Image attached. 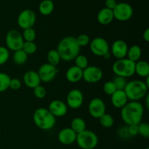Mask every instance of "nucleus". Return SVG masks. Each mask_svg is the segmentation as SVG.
Listing matches in <instances>:
<instances>
[{
	"instance_id": "nucleus-1",
	"label": "nucleus",
	"mask_w": 149,
	"mask_h": 149,
	"mask_svg": "<svg viewBox=\"0 0 149 149\" xmlns=\"http://www.w3.org/2000/svg\"><path fill=\"white\" fill-rule=\"evenodd\" d=\"M144 108L138 101H130L121 109V117L127 125H138L142 122Z\"/></svg>"
},
{
	"instance_id": "nucleus-2",
	"label": "nucleus",
	"mask_w": 149,
	"mask_h": 149,
	"mask_svg": "<svg viewBox=\"0 0 149 149\" xmlns=\"http://www.w3.org/2000/svg\"><path fill=\"white\" fill-rule=\"evenodd\" d=\"M80 48L76 37L68 36L60 41L56 50L61 56V60L71 61L79 54Z\"/></svg>"
},
{
	"instance_id": "nucleus-3",
	"label": "nucleus",
	"mask_w": 149,
	"mask_h": 149,
	"mask_svg": "<svg viewBox=\"0 0 149 149\" xmlns=\"http://www.w3.org/2000/svg\"><path fill=\"white\" fill-rule=\"evenodd\" d=\"M33 121L38 128L45 131L52 129L56 124V118L45 108H39L33 112Z\"/></svg>"
},
{
	"instance_id": "nucleus-4",
	"label": "nucleus",
	"mask_w": 149,
	"mask_h": 149,
	"mask_svg": "<svg viewBox=\"0 0 149 149\" xmlns=\"http://www.w3.org/2000/svg\"><path fill=\"white\" fill-rule=\"evenodd\" d=\"M124 91L128 100L139 101L148 94V88L144 81L133 80L127 83Z\"/></svg>"
},
{
	"instance_id": "nucleus-5",
	"label": "nucleus",
	"mask_w": 149,
	"mask_h": 149,
	"mask_svg": "<svg viewBox=\"0 0 149 149\" xmlns=\"http://www.w3.org/2000/svg\"><path fill=\"white\" fill-rule=\"evenodd\" d=\"M135 62L127 58L117 59L112 65V70L116 75L121 77H130L135 74Z\"/></svg>"
},
{
	"instance_id": "nucleus-6",
	"label": "nucleus",
	"mask_w": 149,
	"mask_h": 149,
	"mask_svg": "<svg viewBox=\"0 0 149 149\" xmlns=\"http://www.w3.org/2000/svg\"><path fill=\"white\" fill-rule=\"evenodd\" d=\"M76 143L81 149H95L98 144V137L94 131L85 129L77 134Z\"/></svg>"
},
{
	"instance_id": "nucleus-7",
	"label": "nucleus",
	"mask_w": 149,
	"mask_h": 149,
	"mask_svg": "<svg viewBox=\"0 0 149 149\" xmlns=\"http://www.w3.org/2000/svg\"><path fill=\"white\" fill-rule=\"evenodd\" d=\"M23 40L22 34L16 29H12L7 33L5 37V43L7 49L12 51H16L21 49Z\"/></svg>"
},
{
	"instance_id": "nucleus-8",
	"label": "nucleus",
	"mask_w": 149,
	"mask_h": 149,
	"mask_svg": "<svg viewBox=\"0 0 149 149\" xmlns=\"http://www.w3.org/2000/svg\"><path fill=\"white\" fill-rule=\"evenodd\" d=\"M133 12V8L129 3H117L116 7L113 10V18L121 22L127 21L132 17Z\"/></svg>"
},
{
	"instance_id": "nucleus-9",
	"label": "nucleus",
	"mask_w": 149,
	"mask_h": 149,
	"mask_svg": "<svg viewBox=\"0 0 149 149\" xmlns=\"http://www.w3.org/2000/svg\"><path fill=\"white\" fill-rule=\"evenodd\" d=\"M36 20V16L34 12L31 9H25L19 13L17 22L19 27L23 29L32 28Z\"/></svg>"
},
{
	"instance_id": "nucleus-10",
	"label": "nucleus",
	"mask_w": 149,
	"mask_h": 149,
	"mask_svg": "<svg viewBox=\"0 0 149 149\" xmlns=\"http://www.w3.org/2000/svg\"><path fill=\"white\" fill-rule=\"evenodd\" d=\"M90 48L91 52L97 56L103 57L106 53L109 52L110 47L109 42L103 37H95L90 40Z\"/></svg>"
},
{
	"instance_id": "nucleus-11",
	"label": "nucleus",
	"mask_w": 149,
	"mask_h": 149,
	"mask_svg": "<svg viewBox=\"0 0 149 149\" xmlns=\"http://www.w3.org/2000/svg\"><path fill=\"white\" fill-rule=\"evenodd\" d=\"M58 70L56 67L51 65L49 63H45L40 66L37 73L39 74L41 82L49 83L55 79L58 74Z\"/></svg>"
},
{
	"instance_id": "nucleus-12",
	"label": "nucleus",
	"mask_w": 149,
	"mask_h": 149,
	"mask_svg": "<svg viewBox=\"0 0 149 149\" xmlns=\"http://www.w3.org/2000/svg\"><path fill=\"white\" fill-rule=\"evenodd\" d=\"M103 70L96 66H88L83 70L82 79L88 83H96L103 78Z\"/></svg>"
},
{
	"instance_id": "nucleus-13",
	"label": "nucleus",
	"mask_w": 149,
	"mask_h": 149,
	"mask_svg": "<svg viewBox=\"0 0 149 149\" xmlns=\"http://www.w3.org/2000/svg\"><path fill=\"white\" fill-rule=\"evenodd\" d=\"M106 104L100 98L95 97L89 102L88 112L93 118H99L106 113Z\"/></svg>"
},
{
	"instance_id": "nucleus-14",
	"label": "nucleus",
	"mask_w": 149,
	"mask_h": 149,
	"mask_svg": "<svg viewBox=\"0 0 149 149\" xmlns=\"http://www.w3.org/2000/svg\"><path fill=\"white\" fill-rule=\"evenodd\" d=\"M83 102L84 95L79 89H71L67 94L66 105L71 109H79L83 105Z\"/></svg>"
},
{
	"instance_id": "nucleus-15",
	"label": "nucleus",
	"mask_w": 149,
	"mask_h": 149,
	"mask_svg": "<svg viewBox=\"0 0 149 149\" xmlns=\"http://www.w3.org/2000/svg\"><path fill=\"white\" fill-rule=\"evenodd\" d=\"M128 45L123 39H116L112 43L111 47V53L116 58H126L128 51Z\"/></svg>"
},
{
	"instance_id": "nucleus-16",
	"label": "nucleus",
	"mask_w": 149,
	"mask_h": 149,
	"mask_svg": "<svg viewBox=\"0 0 149 149\" xmlns=\"http://www.w3.org/2000/svg\"><path fill=\"white\" fill-rule=\"evenodd\" d=\"M47 109L55 118L64 116L68 112V106L66 103L59 99H55L50 102Z\"/></svg>"
},
{
	"instance_id": "nucleus-17",
	"label": "nucleus",
	"mask_w": 149,
	"mask_h": 149,
	"mask_svg": "<svg viewBox=\"0 0 149 149\" xmlns=\"http://www.w3.org/2000/svg\"><path fill=\"white\" fill-rule=\"evenodd\" d=\"M77 134V133L71 127H65V128L62 129L58 132V141L63 145H69L76 143Z\"/></svg>"
},
{
	"instance_id": "nucleus-18",
	"label": "nucleus",
	"mask_w": 149,
	"mask_h": 149,
	"mask_svg": "<svg viewBox=\"0 0 149 149\" xmlns=\"http://www.w3.org/2000/svg\"><path fill=\"white\" fill-rule=\"evenodd\" d=\"M111 102L114 108L122 109L128 102L127 96L124 90H116L111 96Z\"/></svg>"
},
{
	"instance_id": "nucleus-19",
	"label": "nucleus",
	"mask_w": 149,
	"mask_h": 149,
	"mask_svg": "<svg viewBox=\"0 0 149 149\" xmlns=\"http://www.w3.org/2000/svg\"><path fill=\"white\" fill-rule=\"evenodd\" d=\"M23 80L24 84L27 87L32 89L40 85L41 83V80L37 72L33 70H29L25 72V74H23Z\"/></svg>"
},
{
	"instance_id": "nucleus-20",
	"label": "nucleus",
	"mask_w": 149,
	"mask_h": 149,
	"mask_svg": "<svg viewBox=\"0 0 149 149\" xmlns=\"http://www.w3.org/2000/svg\"><path fill=\"white\" fill-rule=\"evenodd\" d=\"M83 70L76 65L71 66L65 72V78L71 83H76L82 80Z\"/></svg>"
},
{
	"instance_id": "nucleus-21",
	"label": "nucleus",
	"mask_w": 149,
	"mask_h": 149,
	"mask_svg": "<svg viewBox=\"0 0 149 149\" xmlns=\"http://www.w3.org/2000/svg\"><path fill=\"white\" fill-rule=\"evenodd\" d=\"M113 19L114 18H113V10L106 8V7L102 8L97 15V21L100 24L103 25V26L110 24L113 21Z\"/></svg>"
},
{
	"instance_id": "nucleus-22",
	"label": "nucleus",
	"mask_w": 149,
	"mask_h": 149,
	"mask_svg": "<svg viewBox=\"0 0 149 149\" xmlns=\"http://www.w3.org/2000/svg\"><path fill=\"white\" fill-rule=\"evenodd\" d=\"M135 72L138 74L140 77H144L149 76V64L146 61H138L135 62Z\"/></svg>"
},
{
	"instance_id": "nucleus-23",
	"label": "nucleus",
	"mask_w": 149,
	"mask_h": 149,
	"mask_svg": "<svg viewBox=\"0 0 149 149\" xmlns=\"http://www.w3.org/2000/svg\"><path fill=\"white\" fill-rule=\"evenodd\" d=\"M55 4L52 0H42L39 5V11L42 15L47 16L52 14Z\"/></svg>"
},
{
	"instance_id": "nucleus-24",
	"label": "nucleus",
	"mask_w": 149,
	"mask_h": 149,
	"mask_svg": "<svg viewBox=\"0 0 149 149\" xmlns=\"http://www.w3.org/2000/svg\"><path fill=\"white\" fill-rule=\"evenodd\" d=\"M142 55V50L141 47L137 45H133L128 48L127 53V58H129L131 61L134 62H137L139 61Z\"/></svg>"
},
{
	"instance_id": "nucleus-25",
	"label": "nucleus",
	"mask_w": 149,
	"mask_h": 149,
	"mask_svg": "<svg viewBox=\"0 0 149 149\" xmlns=\"http://www.w3.org/2000/svg\"><path fill=\"white\" fill-rule=\"evenodd\" d=\"M86 122L83 118L80 117H76L72 119L71 122V128L75 131L77 134L81 132L86 129Z\"/></svg>"
},
{
	"instance_id": "nucleus-26",
	"label": "nucleus",
	"mask_w": 149,
	"mask_h": 149,
	"mask_svg": "<svg viewBox=\"0 0 149 149\" xmlns=\"http://www.w3.org/2000/svg\"><path fill=\"white\" fill-rule=\"evenodd\" d=\"M47 59L48 61L47 63H49L51 65L55 66V67H57L61 61V56L56 49H52L48 51L47 55Z\"/></svg>"
},
{
	"instance_id": "nucleus-27",
	"label": "nucleus",
	"mask_w": 149,
	"mask_h": 149,
	"mask_svg": "<svg viewBox=\"0 0 149 149\" xmlns=\"http://www.w3.org/2000/svg\"><path fill=\"white\" fill-rule=\"evenodd\" d=\"M28 54H26L22 49L17 50L14 51L13 56V62L17 65H22L24 64L28 60Z\"/></svg>"
},
{
	"instance_id": "nucleus-28",
	"label": "nucleus",
	"mask_w": 149,
	"mask_h": 149,
	"mask_svg": "<svg viewBox=\"0 0 149 149\" xmlns=\"http://www.w3.org/2000/svg\"><path fill=\"white\" fill-rule=\"evenodd\" d=\"M99 119L100 125L106 129L111 128L114 124V119L111 114L104 113L102 116H100Z\"/></svg>"
},
{
	"instance_id": "nucleus-29",
	"label": "nucleus",
	"mask_w": 149,
	"mask_h": 149,
	"mask_svg": "<svg viewBox=\"0 0 149 149\" xmlns=\"http://www.w3.org/2000/svg\"><path fill=\"white\" fill-rule=\"evenodd\" d=\"M11 77L4 72H0V93L5 91L9 89Z\"/></svg>"
},
{
	"instance_id": "nucleus-30",
	"label": "nucleus",
	"mask_w": 149,
	"mask_h": 149,
	"mask_svg": "<svg viewBox=\"0 0 149 149\" xmlns=\"http://www.w3.org/2000/svg\"><path fill=\"white\" fill-rule=\"evenodd\" d=\"M22 36H23V40L25 42H34L35 39H36V34L34 29L32 27L23 29Z\"/></svg>"
},
{
	"instance_id": "nucleus-31",
	"label": "nucleus",
	"mask_w": 149,
	"mask_h": 149,
	"mask_svg": "<svg viewBox=\"0 0 149 149\" xmlns=\"http://www.w3.org/2000/svg\"><path fill=\"white\" fill-rule=\"evenodd\" d=\"M74 61H75V65L81 70H84L86 67H88V59L86 56L82 55V54H79L74 58Z\"/></svg>"
},
{
	"instance_id": "nucleus-32",
	"label": "nucleus",
	"mask_w": 149,
	"mask_h": 149,
	"mask_svg": "<svg viewBox=\"0 0 149 149\" xmlns=\"http://www.w3.org/2000/svg\"><path fill=\"white\" fill-rule=\"evenodd\" d=\"M21 49L28 55H31V54L35 53L37 51V46L34 42H25L24 41Z\"/></svg>"
},
{
	"instance_id": "nucleus-33",
	"label": "nucleus",
	"mask_w": 149,
	"mask_h": 149,
	"mask_svg": "<svg viewBox=\"0 0 149 149\" xmlns=\"http://www.w3.org/2000/svg\"><path fill=\"white\" fill-rule=\"evenodd\" d=\"M127 78L123 77H121V76L116 75L113 79V83H114L115 86H116V89L117 90H124L127 84Z\"/></svg>"
},
{
	"instance_id": "nucleus-34",
	"label": "nucleus",
	"mask_w": 149,
	"mask_h": 149,
	"mask_svg": "<svg viewBox=\"0 0 149 149\" xmlns=\"http://www.w3.org/2000/svg\"><path fill=\"white\" fill-rule=\"evenodd\" d=\"M138 134L144 138L149 137V124L146 122H141L138 124Z\"/></svg>"
},
{
	"instance_id": "nucleus-35",
	"label": "nucleus",
	"mask_w": 149,
	"mask_h": 149,
	"mask_svg": "<svg viewBox=\"0 0 149 149\" xmlns=\"http://www.w3.org/2000/svg\"><path fill=\"white\" fill-rule=\"evenodd\" d=\"M10 58V51L7 47L0 46V66L3 65Z\"/></svg>"
},
{
	"instance_id": "nucleus-36",
	"label": "nucleus",
	"mask_w": 149,
	"mask_h": 149,
	"mask_svg": "<svg viewBox=\"0 0 149 149\" xmlns=\"http://www.w3.org/2000/svg\"><path fill=\"white\" fill-rule=\"evenodd\" d=\"M103 90L106 94L111 96L117 89H116V86H115L113 81H107L104 83V85H103Z\"/></svg>"
},
{
	"instance_id": "nucleus-37",
	"label": "nucleus",
	"mask_w": 149,
	"mask_h": 149,
	"mask_svg": "<svg viewBox=\"0 0 149 149\" xmlns=\"http://www.w3.org/2000/svg\"><path fill=\"white\" fill-rule=\"evenodd\" d=\"M77 41V43L79 45V47H85L88 45L90 42V38L86 34H81L79 35L77 37H76Z\"/></svg>"
},
{
	"instance_id": "nucleus-38",
	"label": "nucleus",
	"mask_w": 149,
	"mask_h": 149,
	"mask_svg": "<svg viewBox=\"0 0 149 149\" xmlns=\"http://www.w3.org/2000/svg\"><path fill=\"white\" fill-rule=\"evenodd\" d=\"M33 94L36 96L37 99H42L46 96L47 91L46 89L44 86H41V85H39L38 86L35 87L34 89H33Z\"/></svg>"
},
{
	"instance_id": "nucleus-39",
	"label": "nucleus",
	"mask_w": 149,
	"mask_h": 149,
	"mask_svg": "<svg viewBox=\"0 0 149 149\" xmlns=\"http://www.w3.org/2000/svg\"><path fill=\"white\" fill-rule=\"evenodd\" d=\"M21 81H20V79L18 78H11L10 79V86L9 88L11 89L12 90H18L21 88Z\"/></svg>"
},
{
	"instance_id": "nucleus-40",
	"label": "nucleus",
	"mask_w": 149,
	"mask_h": 149,
	"mask_svg": "<svg viewBox=\"0 0 149 149\" xmlns=\"http://www.w3.org/2000/svg\"><path fill=\"white\" fill-rule=\"evenodd\" d=\"M138 125H129L127 127L128 134L131 137H135L138 134Z\"/></svg>"
},
{
	"instance_id": "nucleus-41",
	"label": "nucleus",
	"mask_w": 149,
	"mask_h": 149,
	"mask_svg": "<svg viewBox=\"0 0 149 149\" xmlns=\"http://www.w3.org/2000/svg\"><path fill=\"white\" fill-rule=\"evenodd\" d=\"M116 4H117V2H116V0H106V1H105V6H106V8L110 9L111 10L114 9Z\"/></svg>"
},
{
	"instance_id": "nucleus-42",
	"label": "nucleus",
	"mask_w": 149,
	"mask_h": 149,
	"mask_svg": "<svg viewBox=\"0 0 149 149\" xmlns=\"http://www.w3.org/2000/svg\"><path fill=\"white\" fill-rule=\"evenodd\" d=\"M143 39L146 41V42H149V29L147 28L143 32Z\"/></svg>"
},
{
	"instance_id": "nucleus-43",
	"label": "nucleus",
	"mask_w": 149,
	"mask_h": 149,
	"mask_svg": "<svg viewBox=\"0 0 149 149\" xmlns=\"http://www.w3.org/2000/svg\"><path fill=\"white\" fill-rule=\"evenodd\" d=\"M144 98H146V108L147 109H148V108H149V100H148L149 95H148V93Z\"/></svg>"
},
{
	"instance_id": "nucleus-44",
	"label": "nucleus",
	"mask_w": 149,
	"mask_h": 149,
	"mask_svg": "<svg viewBox=\"0 0 149 149\" xmlns=\"http://www.w3.org/2000/svg\"><path fill=\"white\" fill-rule=\"evenodd\" d=\"M111 56V53L110 51H109V52L106 53H105L104 55L103 56V58H106V59H107V58H110Z\"/></svg>"
},
{
	"instance_id": "nucleus-45",
	"label": "nucleus",
	"mask_w": 149,
	"mask_h": 149,
	"mask_svg": "<svg viewBox=\"0 0 149 149\" xmlns=\"http://www.w3.org/2000/svg\"><path fill=\"white\" fill-rule=\"evenodd\" d=\"M145 82L146 85L147 86H148V88L149 89V76H148V77H146V81Z\"/></svg>"
},
{
	"instance_id": "nucleus-46",
	"label": "nucleus",
	"mask_w": 149,
	"mask_h": 149,
	"mask_svg": "<svg viewBox=\"0 0 149 149\" xmlns=\"http://www.w3.org/2000/svg\"><path fill=\"white\" fill-rule=\"evenodd\" d=\"M145 149H149V148H146Z\"/></svg>"
}]
</instances>
